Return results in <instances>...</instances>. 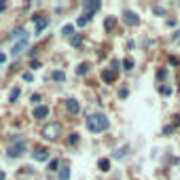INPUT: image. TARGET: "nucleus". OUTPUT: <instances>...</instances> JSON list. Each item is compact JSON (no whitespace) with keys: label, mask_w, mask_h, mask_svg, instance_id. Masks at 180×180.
<instances>
[{"label":"nucleus","mask_w":180,"mask_h":180,"mask_svg":"<svg viewBox=\"0 0 180 180\" xmlns=\"http://www.w3.org/2000/svg\"><path fill=\"white\" fill-rule=\"evenodd\" d=\"M108 119L102 114V112H95V114H91L89 119H87V129L93 131V134H100V131H106L108 129Z\"/></svg>","instance_id":"nucleus-1"},{"label":"nucleus","mask_w":180,"mask_h":180,"mask_svg":"<svg viewBox=\"0 0 180 180\" xmlns=\"http://www.w3.org/2000/svg\"><path fill=\"white\" fill-rule=\"evenodd\" d=\"M62 136V125L59 123H49L42 127V138L45 140H57Z\"/></svg>","instance_id":"nucleus-2"},{"label":"nucleus","mask_w":180,"mask_h":180,"mask_svg":"<svg viewBox=\"0 0 180 180\" xmlns=\"http://www.w3.org/2000/svg\"><path fill=\"white\" fill-rule=\"evenodd\" d=\"M83 9H85L87 15H93V13L100 9V0H85V2H83Z\"/></svg>","instance_id":"nucleus-3"},{"label":"nucleus","mask_w":180,"mask_h":180,"mask_svg":"<svg viewBox=\"0 0 180 180\" xmlns=\"http://www.w3.org/2000/svg\"><path fill=\"white\" fill-rule=\"evenodd\" d=\"M26 153V144L21 142V144H11L9 146V157H21Z\"/></svg>","instance_id":"nucleus-4"},{"label":"nucleus","mask_w":180,"mask_h":180,"mask_svg":"<svg viewBox=\"0 0 180 180\" xmlns=\"http://www.w3.org/2000/svg\"><path fill=\"white\" fill-rule=\"evenodd\" d=\"M123 21H125L127 26H138V23H140V17H138L134 11H125V13H123Z\"/></svg>","instance_id":"nucleus-5"},{"label":"nucleus","mask_w":180,"mask_h":180,"mask_svg":"<svg viewBox=\"0 0 180 180\" xmlns=\"http://www.w3.org/2000/svg\"><path fill=\"white\" fill-rule=\"evenodd\" d=\"M32 21H36V34H40V32L47 28V23H49V19L40 17V15H38V17H32Z\"/></svg>","instance_id":"nucleus-6"},{"label":"nucleus","mask_w":180,"mask_h":180,"mask_svg":"<svg viewBox=\"0 0 180 180\" xmlns=\"http://www.w3.org/2000/svg\"><path fill=\"white\" fill-rule=\"evenodd\" d=\"M32 117H34V119H47V117H49V108L47 106H36L34 112H32Z\"/></svg>","instance_id":"nucleus-7"},{"label":"nucleus","mask_w":180,"mask_h":180,"mask_svg":"<svg viewBox=\"0 0 180 180\" xmlns=\"http://www.w3.org/2000/svg\"><path fill=\"white\" fill-rule=\"evenodd\" d=\"M15 38H19V40H26V38H28V32H26L23 28H17V30H13V32L9 34V40H15Z\"/></svg>","instance_id":"nucleus-8"},{"label":"nucleus","mask_w":180,"mask_h":180,"mask_svg":"<svg viewBox=\"0 0 180 180\" xmlns=\"http://www.w3.org/2000/svg\"><path fill=\"white\" fill-rule=\"evenodd\" d=\"M26 47H28V38H26V40H19V42H15V45H13V49H11V53L17 57V55L21 53V51H23Z\"/></svg>","instance_id":"nucleus-9"},{"label":"nucleus","mask_w":180,"mask_h":180,"mask_svg":"<svg viewBox=\"0 0 180 180\" xmlns=\"http://www.w3.org/2000/svg\"><path fill=\"white\" fill-rule=\"evenodd\" d=\"M49 157H51V153H49L47 148H40V150H36V153H34L36 161H49Z\"/></svg>","instance_id":"nucleus-10"},{"label":"nucleus","mask_w":180,"mask_h":180,"mask_svg":"<svg viewBox=\"0 0 180 180\" xmlns=\"http://www.w3.org/2000/svg\"><path fill=\"white\" fill-rule=\"evenodd\" d=\"M66 108H68L70 114H78V110H81V106H78L76 100H68V102H66Z\"/></svg>","instance_id":"nucleus-11"},{"label":"nucleus","mask_w":180,"mask_h":180,"mask_svg":"<svg viewBox=\"0 0 180 180\" xmlns=\"http://www.w3.org/2000/svg\"><path fill=\"white\" fill-rule=\"evenodd\" d=\"M102 81H106V83H114V81H117V72L102 70Z\"/></svg>","instance_id":"nucleus-12"},{"label":"nucleus","mask_w":180,"mask_h":180,"mask_svg":"<svg viewBox=\"0 0 180 180\" xmlns=\"http://www.w3.org/2000/svg\"><path fill=\"white\" fill-rule=\"evenodd\" d=\"M19 95H21V89H19V87H13V89H11V93H9V102H11V104H15Z\"/></svg>","instance_id":"nucleus-13"},{"label":"nucleus","mask_w":180,"mask_h":180,"mask_svg":"<svg viewBox=\"0 0 180 180\" xmlns=\"http://www.w3.org/2000/svg\"><path fill=\"white\" fill-rule=\"evenodd\" d=\"M114 23H117V19H114V17H106V19H104V30L110 32V30L114 28Z\"/></svg>","instance_id":"nucleus-14"},{"label":"nucleus","mask_w":180,"mask_h":180,"mask_svg":"<svg viewBox=\"0 0 180 180\" xmlns=\"http://www.w3.org/2000/svg\"><path fill=\"white\" fill-rule=\"evenodd\" d=\"M89 19H91V15H87V13H85V15H81V17L76 19V26H78V28H83V26H87V23H89Z\"/></svg>","instance_id":"nucleus-15"},{"label":"nucleus","mask_w":180,"mask_h":180,"mask_svg":"<svg viewBox=\"0 0 180 180\" xmlns=\"http://www.w3.org/2000/svg\"><path fill=\"white\" fill-rule=\"evenodd\" d=\"M57 176H59V180H70V170H68V167H62V170L57 172Z\"/></svg>","instance_id":"nucleus-16"},{"label":"nucleus","mask_w":180,"mask_h":180,"mask_svg":"<svg viewBox=\"0 0 180 180\" xmlns=\"http://www.w3.org/2000/svg\"><path fill=\"white\" fill-rule=\"evenodd\" d=\"M87 72H89V64H78V66H76V74H78V76H83V74H87Z\"/></svg>","instance_id":"nucleus-17"},{"label":"nucleus","mask_w":180,"mask_h":180,"mask_svg":"<svg viewBox=\"0 0 180 180\" xmlns=\"http://www.w3.org/2000/svg\"><path fill=\"white\" fill-rule=\"evenodd\" d=\"M51 78H53V81H57V83H62V81H66V74H64L62 70H55L53 74H51Z\"/></svg>","instance_id":"nucleus-18"},{"label":"nucleus","mask_w":180,"mask_h":180,"mask_svg":"<svg viewBox=\"0 0 180 180\" xmlns=\"http://www.w3.org/2000/svg\"><path fill=\"white\" fill-rule=\"evenodd\" d=\"M98 167H100L102 172H108V170H110V161H108V159H100V161H98Z\"/></svg>","instance_id":"nucleus-19"},{"label":"nucleus","mask_w":180,"mask_h":180,"mask_svg":"<svg viewBox=\"0 0 180 180\" xmlns=\"http://www.w3.org/2000/svg\"><path fill=\"white\" fill-rule=\"evenodd\" d=\"M72 47H78V45H81V42H83V34H74L72 36Z\"/></svg>","instance_id":"nucleus-20"},{"label":"nucleus","mask_w":180,"mask_h":180,"mask_svg":"<svg viewBox=\"0 0 180 180\" xmlns=\"http://www.w3.org/2000/svg\"><path fill=\"white\" fill-rule=\"evenodd\" d=\"M72 32H74V26H70V23L62 28V34H64V36H72Z\"/></svg>","instance_id":"nucleus-21"},{"label":"nucleus","mask_w":180,"mask_h":180,"mask_svg":"<svg viewBox=\"0 0 180 180\" xmlns=\"http://www.w3.org/2000/svg\"><path fill=\"white\" fill-rule=\"evenodd\" d=\"M123 68H125V70H131V68H134V59H131V57H125V59H123Z\"/></svg>","instance_id":"nucleus-22"},{"label":"nucleus","mask_w":180,"mask_h":180,"mask_svg":"<svg viewBox=\"0 0 180 180\" xmlns=\"http://www.w3.org/2000/svg\"><path fill=\"white\" fill-rule=\"evenodd\" d=\"M159 93H161V95H172V87H167V85H161V87H159Z\"/></svg>","instance_id":"nucleus-23"},{"label":"nucleus","mask_w":180,"mask_h":180,"mask_svg":"<svg viewBox=\"0 0 180 180\" xmlns=\"http://www.w3.org/2000/svg\"><path fill=\"white\" fill-rule=\"evenodd\" d=\"M127 153H129V146H123V148H119V150L114 153V157H125Z\"/></svg>","instance_id":"nucleus-24"},{"label":"nucleus","mask_w":180,"mask_h":180,"mask_svg":"<svg viewBox=\"0 0 180 180\" xmlns=\"http://www.w3.org/2000/svg\"><path fill=\"white\" fill-rule=\"evenodd\" d=\"M21 78H23L26 83H32V81H34V74H32V72H23V74H21Z\"/></svg>","instance_id":"nucleus-25"},{"label":"nucleus","mask_w":180,"mask_h":180,"mask_svg":"<svg viewBox=\"0 0 180 180\" xmlns=\"http://www.w3.org/2000/svg\"><path fill=\"white\" fill-rule=\"evenodd\" d=\"M165 76H167V70H165V68H159V70H157V78H159V81H163Z\"/></svg>","instance_id":"nucleus-26"},{"label":"nucleus","mask_w":180,"mask_h":180,"mask_svg":"<svg viewBox=\"0 0 180 180\" xmlns=\"http://www.w3.org/2000/svg\"><path fill=\"white\" fill-rule=\"evenodd\" d=\"M57 167H59V161H57V159H53V161L49 163V170H51V172H57Z\"/></svg>","instance_id":"nucleus-27"},{"label":"nucleus","mask_w":180,"mask_h":180,"mask_svg":"<svg viewBox=\"0 0 180 180\" xmlns=\"http://www.w3.org/2000/svg\"><path fill=\"white\" fill-rule=\"evenodd\" d=\"M30 102H32V104H38V102H40V93H32V95H30Z\"/></svg>","instance_id":"nucleus-28"},{"label":"nucleus","mask_w":180,"mask_h":180,"mask_svg":"<svg viewBox=\"0 0 180 180\" xmlns=\"http://www.w3.org/2000/svg\"><path fill=\"white\" fill-rule=\"evenodd\" d=\"M70 144H78V134H70Z\"/></svg>","instance_id":"nucleus-29"},{"label":"nucleus","mask_w":180,"mask_h":180,"mask_svg":"<svg viewBox=\"0 0 180 180\" xmlns=\"http://www.w3.org/2000/svg\"><path fill=\"white\" fill-rule=\"evenodd\" d=\"M30 66H32V70H38V68H40V62H38V59H32Z\"/></svg>","instance_id":"nucleus-30"},{"label":"nucleus","mask_w":180,"mask_h":180,"mask_svg":"<svg viewBox=\"0 0 180 180\" xmlns=\"http://www.w3.org/2000/svg\"><path fill=\"white\" fill-rule=\"evenodd\" d=\"M127 95H129V91H127V89H125V87H123V89L119 91V98H123V100H125Z\"/></svg>","instance_id":"nucleus-31"},{"label":"nucleus","mask_w":180,"mask_h":180,"mask_svg":"<svg viewBox=\"0 0 180 180\" xmlns=\"http://www.w3.org/2000/svg\"><path fill=\"white\" fill-rule=\"evenodd\" d=\"M170 64H172V66H178V57L172 55V57H170Z\"/></svg>","instance_id":"nucleus-32"},{"label":"nucleus","mask_w":180,"mask_h":180,"mask_svg":"<svg viewBox=\"0 0 180 180\" xmlns=\"http://www.w3.org/2000/svg\"><path fill=\"white\" fill-rule=\"evenodd\" d=\"M4 62H6V55H4V53H0V64H4Z\"/></svg>","instance_id":"nucleus-33"},{"label":"nucleus","mask_w":180,"mask_h":180,"mask_svg":"<svg viewBox=\"0 0 180 180\" xmlns=\"http://www.w3.org/2000/svg\"><path fill=\"white\" fill-rule=\"evenodd\" d=\"M6 9V2H0V11H4Z\"/></svg>","instance_id":"nucleus-34"},{"label":"nucleus","mask_w":180,"mask_h":180,"mask_svg":"<svg viewBox=\"0 0 180 180\" xmlns=\"http://www.w3.org/2000/svg\"><path fill=\"white\" fill-rule=\"evenodd\" d=\"M0 180H4V172H0Z\"/></svg>","instance_id":"nucleus-35"}]
</instances>
